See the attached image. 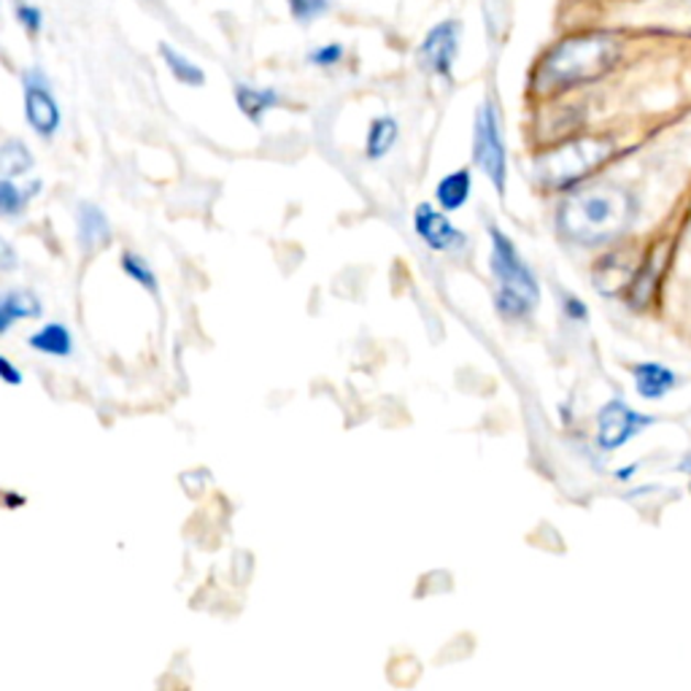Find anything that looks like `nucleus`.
Here are the masks:
<instances>
[{
    "label": "nucleus",
    "mask_w": 691,
    "mask_h": 691,
    "mask_svg": "<svg viewBox=\"0 0 691 691\" xmlns=\"http://www.w3.org/2000/svg\"><path fill=\"white\" fill-rule=\"evenodd\" d=\"M235 106L249 122L260 124L267 111L282 106V95L273 87H252V85H235Z\"/></svg>",
    "instance_id": "nucleus-13"
},
{
    "label": "nucleus",
    "mask_w": 691,
    "mask_h": 691,
    "mask_svg": "<svg viewBox=\"0 0 691 691\" xmlns=\"http://www.w3.org/2000/svg\"><path fill=\"white\" fill-rule=\"evenodd\" d=\"M414 230L432 252H457L468 243L464 232L451 224V219L443 211L432 208L430 202H421L414 211Z\"/></svg>",
    "instance_id": "nucleus-9"
},
{
    "label": "nucleus",
    "mask_w": 691,
    "mask_h": 691,
    "mask_svg": "<svg viewBox=\"0 0 691 691\" xmlns=\"http://www.w3.org/2000/svg\"><path fill=\"white\" fill-rule=\"evenodd\" d=\"M651 425H657L654 416L633 410L627 403L613 397L597 414V446L603 451H616L637 438L643 430H648Z\"/></svg>",
    "instance_id": "nucleus-7"
},
{
    "label": "nucleus",
    "mask_w": 691,
    "mask_h": 691,
    "mask_svg": "<svg viewBox=\"0 0 691 691\" xmlns=\"http://www.w3.org/2000/svg\"><path fill=\"white\" fill-rule=\"evenodd\" d=\"M624 55L627 41L616 30H575L544 52L533 70V89L538 95H559L594 85L616 70Z\"/></svg>",
    "instance_id": "nucleus-1"
},
{
    "label": "nucleus",
    "mask_w": 691,
    "mask_h": 691,
    "mask_svg": "<svg viewBox=\"0 0 691 691\" xmlns=\"http://www.w3.org/2000/svg\"><path fill=\"white\" fill-rule=\"evenodd\" d=\"M35 160L25 141L9 139L6 144H0V176L3 178H17L25 176L33 171Z\"/></svg>",
    "instance_id": "nucleus-17"
},
{
    "label": "nucleus",
    "mask_w": 691,
    "mask_h": 691,
    "mask_svg": "<svg viewBox=\"0 0 691 691\" xmlns=\"http://www.w3.org/2000/svg\"><path fill=\"white\" fill-rule=\"evenodd\" d=\"M160 57L168 65L173 79L182 81L187 87H202L206 85V74H202L200 65H195L187 55H182L178 50H173L171 44H160Z\"/></svg>",
    "instance_id": "nucleus-18"
},
{
    "label": "nucleus",
    "mask_w": 691,
    "mask_h": 691,
    "mask_svg": "<svg viewBox=\"0 0 691 691\" xmlns=\"http://www.w3.org/2000/svg\"><path fill=\"white\" fill-rule=\"evenodd\" d=\"M613 154V141L611 139H597V135H589V139H575L568 144L557 146L553 152L544 154L535 163L540 182L548 184L553 189H568L573 184L586 178L589 173L605 163Z\"/></svg>",
    "instance_id": "nucleus-4"
},
{
    "label": "nucleus",
    "mask_w": 691,
    "mask_h": 691,
    "mask_svg": "<svg viewBox=\"0 0 691 691\" xmlns=\"http://www.w3.org/2000/svg\"><path fill=\"white\" fill-rule=\"evenodd\" d=\"M562 308H564V317L568 319H573V321H586L589 319V308H586V303L581 300V297L564 295Z\"/></svg>",
    "instance_id": "nucleus-24"
},
{
    "label": "nucleus",
    "mask_w": 691,
    "mask_h": 691,
    "mask_svg": "<svg viewBox=\"0 0 691 691\" xmlns=\"http://www.w3.org/2000/svg\"><path fill=\"white\" fill-rule=\"evenodd\" d=\"M470 193H473V173H470V168L451 171L449 176H443L435 184V200H438L443 211H460L464 202L470 200Z\"/></svg>",
    "instance_id": "nucleus-14"
},
{
    "label": "nucleus",
    "mask_w": 691,
    "mask_h": 691,
    "mask_svg": "<svg viewBox=\"0 0 691 691\" xmlns=\"http://www.w3.org/2000/svg\"><path fill=\"white\" fill-rule=\"evenodd\" d=\"M401 139V122H397L392 114H381L375 117L368 128V139H365V154L368 160H384L386 154L392 152Z\"/></svg>",
    "instance_id": "nucleus-16"
},
{
    "label": "nucleus",
    "mask_w": 691,
    "mask_h": 691,
    "mask_svg": "<svg viewBox=\"0 0 691 691\" xmlns=\"http://www.w3.org/2000/svg\"><path fill=\"white\" fill-rule=\"evenodd\" d=\"M635 202L618 187H594L575 193L559 208V230L570 241L594 246L622 235L633 224Z\"/></svg>",
    "instance_id": "nucleus-2"
},
{
    "label": "nucleus",
    "mask_w": 691,
    "mask_h": 691,
    "mask_svg": "<svg viewBox=\"0 0 691 691\" xmlns=\"http://www.w3.org/2000/svg\"><path fill=\"white\" fill-rule=\"evenodd\" d=\"M44 314L39 295L30 289H9L0 295V336L11 330L20 319H39Z\"/></svg>",
    "instance_id": "nucleus-12"
},
{
    "label": "nucleus",
    "mask_w": 691,
    "mask_h": 691,
    "mask_svg": "<svg viewBox=\"0 0 691 691\" xmlns=\"http://www.w3.org/2000/svg\"><path fill=\"white\" fill-rule=\"evenodd\" d=\"M17 22L28 30L30 35H39L41 28H44V11L39 6H30V3H17L14 9Z\"/></svg>",
    "instance_id": "nucleus-23"
},
{
    "label": "nucleus",
    "mask_w": 691,
    "mask_h": 691,
    "mask_svg": "<svg viewBox=\"0 0 691 691\" xmlns=\"http://www.w3.org/2000/svg\"><path fill=\"white\" fill-rule=\"evenodd\" d=\"M22 85H25L28 124L41 139H55L59 124H63V114H59V106L55 95H52L50 81L44 79L41 70H25L22 74Z\"/></svg>",
    "instance_id": "nucleus-8"
},
{
    "label": "nucleus",
    "mask_w": 691,
    "mask_h": 691,
    "mask_svg": "<svg viewBox=\"0 0 691 691\" xmlns=\"http://www.w3.org/2000/svg\"><path fill=\"white\" fill-rule=\"evenodd\" d=\"M633 379L643 401H662L678 386V373L662 362H637L633 365Z\"/></svg>",
    "instance_id": "nucleus-10"
},
{
    "label": "nucleus",
    "mask_w": 691,
    "mask_h": 691,
    "mask_svg": "<svg viewBox=\"0 0 691 691\" xmlns=\"http://www.w3.org/2000/svg\"><path fill=\"white\" fill-rule=\"evenodd\" d=\"M678 470H683V473H691V451L687 454V460L678 462Z\"/></svg>",
    "instance_id": "nucleus-29"
},
{
    "label": "nucleus",
    "mask_w": 691,
    "mask_h": 691,
    "mask_svg": "<svg viewBox=\"0 0 691 691\" xmlns=\"http://www.w3.org/2000/svg\"><path fill=\"white\" fill-rule=\"evenodd\" d=\"M492 254L490 267L497 282V311L505 319H524L538 308L540 284L533 267L518 254L516 243L500 228H490Z\"/></svg>",
    "instance_id": "nucleus-3"
},
{
    "label": "nucleus",
    "mask_w": 691,
    "mask_h": 691,
    "mask_svg": "<svg viewBox=\"0 0 691 691\" xmlns=\"http://www.w3.org/2000/svg\"><path fill=\"white\" fill-rule=\"evenodd\" d=\"M637 470H640V464H637V462L627 464V468H618V470H616V481H622V484H627V481H633V475L637 473Z\"/></svg>",
    "instance_id": "nucleus-27"
},
{
    "label": "nucleus",
    "mask_w": 691,
    "mask_h": 691,
    "mask_svg": "<svg viewBox=\"0 0 691 691\" xmlns=\"http://www.w3.org/2000/svg\"><path fill=\"white\" fill-rule=\"evenodd\" d=\"M689 490H691V484H689Z\"/></svg>",
    "instance_id": "nucleus-30"
},
{
    "label": "nucleus",
    "mask_w": 691,
    "mask_h": 691,
    "mask_svg": "<svg viewBox=\"0 0 691 691\" xmlns=\"http://www.w3.org/2000/svg\"><path fill=\"white\" fill-rule=\"evenodd\" d=\"M460 41H462L460 20L449 17V20L435 22L419 44L421 68L430 70L438 79H451L457 57H460Z\"/></svg>",
    "instance_id": "nucleus-6"
},
{
    "label": "nucleus",
    "mask_w": 691,
    "mask_h": 691,
    "mask_svg": "<svg viewBox=\"0 0 691 691\" xmlns=\"http://www.w3.org/2000/svg\"><path fill=\"white\" fill-rule=\"evenodd\" d=\"M0 381H3V384H9V386H20L22 381V371L20 368L14 365V362L9 360V357H3L0 354Z\"/></svg>",
    "instance_id": "nucleus-26"
},
{
    "label": "nucleus",
    "mask_w": 691,
    "mask_h": 691,
    "mask_svg": "<svg viewBox=\"0 0 691 691\" xmlns=\"http://www.w3.org/2000/svg\"><path fill=\"white\" fill-rule=\"evenodd\" d=\"M346 59V46L338 44V41H330V44H321L317 46V50L308 52V63L314 65V68H336V65H341Z\"/></svg>",
    "instance_id": "nucleus-22"
},
{
    "label": "nucleus",
    "mask_w": 691,
    "mask_h": 691,
    "mask_svg": "<svg viewBox=\"0 0 691 691\" xmlns=\"http://www.w3.org/2000/svg\"><path fill=\"white\" fill-rule=\"evenodd\" d=\"M3 503L9 505V508H20V505H25V497H22V494H17V492H9L3 497Z\"/></svg>",
    "instance_id": "nucleus-28"
},
{
    "label": "nucleus",
    "mask_w": 691,
    "mask_h": 691,
    "mask_svg": "<svg viewBox=\"0 0 691 691\" xmlns=\"http://www.w3.org/2000/svg\"><path fill=\"white\" fill-rule=\"evenodd\" d=\"M28 200H33L28 189H20L11 178H0V217L17 219L28 208Z\"/></svg>",
    "instance_id": "nucleus-19"
},
{
    "label": "nucleus",
    "mask_w": 691,
    "mask_h": 691,
    "mask_svg": "<svg viewBox=\"0 0 691 691\" xmlns=\"http://www.w3.org/2000/svg\"><path fill=\"white\" fill-rule=\"evenodd\" d=\"M473 163L486 173L492 187L503 198L505 184H508V152L503 141V124H500V111L492 98L475 109L473 119Z\"/></svg>",
    "instance_id": "nucleus-5"
},
{
    "label": "nucleus",
    "mask_w": 691,
    "mask_h": 691,
    "mask_svg": "<svg viewBox=\"0 0 691 691\" xmlns=\"http://www.w3.org/2000/svg\"><path fill=\"white\" fill-rule=\"evenodd\" d=\"M28 346L46 357H70L74 354V336L59 321H50V325H44L28 338Z\"/></svg>",
    "instance_id": "nucleus-15"
},
{
    "label": "nucleus",
    "mask_w": 691,
    "mask_h": 691,
    "mask_svg": "<svg viewBox=\"0 0 691 691\" xmlns=\"http://www.w3.org/2000/svg\"><path fill=\"white\" fill-rule=\"evenodd\" d=\"M122 271L128 273V276L133 278L135 284H141V287H144L146 292H152V295H157V292H160L157 276H154L152 267H149L146 260L139 257V254L124 252V254H122Z\"/></svg>",
    "instance_id": "nucleus-20"
},
{
    "label": "nucleus",
    "mask_w": 691,
    "mask_h": 691,
    "mask_svg": "<svg viewBox=\"0 0 691 691\" xmlns=\"http://www.w3.org/2000/svg\"><path fill=\"white\" fill-rule=\"evenodd\" d=\"M76 230H79V243L85 252L106 246L111 241V224L103 208L95 202H79L76 208Z\"/></svg>",
    "instance_id": "nucleus-11"
},
{
    "label": "nucleus",
    "mask_w": 691,
    "mask_h": 691,
    "mask_svg": "<svg viewBox=\"0 0 691 691\" xmlns=\"http://www.w3.org/2000/svg\"><path fill=\"white\" fill-rule=\"evenodd\" d=\"M287 6L292 20L300 22V25H311V22L330 14L332 0H287Z\"/></svg>",
    "instance_id": "nucleus-21"
},
{
    "label": "nucleus",
    "mask_w": 691,
    "mask_h": 691,
    "mask_svg": "<svg viewBox=\"0 0 691 691\" xmlns=\"http://www.w3.org/2000/svg\"><path fill=\"white\" fill-rule=\"evenodd\" d=\"M20 267V254L6 238H0V273H11Z\"/></svg>",
    "instance_id": "nucleus-25"
}]
</instances>
